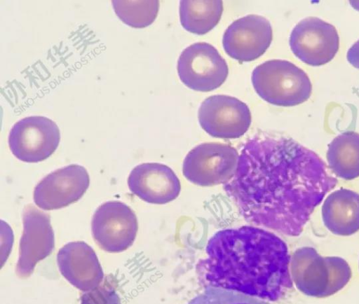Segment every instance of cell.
I'll list each match as a JSON object with an SVG mask.
<instances>
[{
	"label": "cell",
	"instance_id": "cell-10",
	"mask_svg": "<svg viewBox=\"0 0 359 304\" xmlns=\"http://www.w3.org/2000/svg\"><path fill=\"white\" fill-rule=\"evenodd\" d=\"M198 118L208 134L221 139L238 138L251 124V113L247 104L225 95H212L203 100Z\"/></svg>",
	"mask_w": 359,
	"mask_h": 304
},
{
	"label": "cell",
	"instance_id": "cell-17",
	"mask_svg": "<svg viewBox=\"0 0 359 304\" xmlns=\"http://www.w3.org/2000/svg\"><path fill=\"white\" fill-rule=\"evenodd\" d=\"M327 161L330 171L345 180L359 177V133L348 131L329 144Z\"/></svg>",
	"mask_w": 359,
	"mask_h": 304
},
{
	"label": "cell",
	"instance_id": "cell-15",
	"mask_svg": "<svg viewBox=\"0 0 359 304\" xmlns=\"http://www.w3.org/2000/svg\"><path fill=\"white\" fill-rule=\"evenodd\" d=\"M58 268L62 276L82 291L100 286L104 272L93 249L83 241L64 245L57 255Z\"/></svg>",
	"mask_w": 359,
	"mask_h": 304
},
{
	"label": "cell",
	"instance_id": "cell-13",
	"mask_svg": "<svg viewBox=\"0 0 359 304\" xmlns=\"http://www.w3.org/2000/svg\"><path fill=\"white\" fill-rule=\"evenodd\" d=\"M272 27L259 15H248L233 22L226 29L222 45L226 53L240 62L262 55L271 43Z\"/></svg>",
	"mask_w": 359,
	"mask_h": 304
},
{
	"label": "cell",
	"instance_id": "cell-22",
	"mask_svg": "<svg viewBox=\"0 0 359 304\" xmlns=\"http://www.w3.org/2000/svg\"><path fill=\"white\" fill-rule=\"evenodd\" d=\"M346 58L352 66L359 69V40L348 49Z\"/></svg>",
	"mask_w": 359,
	"mask_h": 304
},
{
	"label": "cell",
	"instance_id": "cell-4",
	"mask_svg": "<svg viewBox=\"0 0 359 304\" xmlns=\"http://www.w3.org/2000/svg\"><path fill=\"white\" fill-rule=\"evenodd\" d=\"M251 80L257 95L277 106L300 104L309 99L312 92L308 75L283 60H271L258 65L252 71Z\"/></svg>",
	"mask_w": 359,
	"mask_h": 304
},
{
	"label": "cell",
	"instance_id": "cell-18",
	"mask_svg": "<svg viewBox=\"0 0 359 304\" xmlns=\"http://www.w3.org/2000/svg\"><path fill=\"white\" fill-rule=\"evenodd\" d=\"M223 12V3L213 1H180V18L187 31L203 35L219 22Z\"/></svg>",
	"mask_w": 359,
	"mask_h": 304
},
{
	"label": "cell",
	"instance_id": "cell-14",
	"mask_svg": "<svg viewBox=\"0 0 359 304\" xmlns=\"http://www.w3.org/2000/svg\"><path fill=\"white\" fill-rule=\"evenodd\" d=\"M130 191L141 200L163 205L177 198L180 180L171 168L157 163H142L134 167L128 178Z\"/></svg>",
	"mask_w": 359,
	"mask_h": 304
},
{
	"label": "cell",
	"instance_id": "cell-1",
	"mask_svg": "<svg viewBox=\"0 0 359 304\" xmlns=\"http://www.w3.org/2000/svg\"><path fill=\"white\" fill-rule=\"evenodd\" d=\"M337 184L314 151L288 137L260 134L243 145L224 189L248 222L295 237Z\"/></svg>",
	"mask_w": 359,
	"mask_h": 304
},
{
	"label": "cell",
	"instance_id": "cell-6",
	"mask_svg": "<svg viewBox=\"0 0 359 304\" xmlns=\"http://www.w3.org/2000/svg\"><path fill=\"white\" fill-rule=\"evenodd\" d=\"M137 230L135 213L129 206L117 200L99 206L91 221L94 240L100 248L110 253L122 252L130 247Z\"/></svg>",
	"mask_w": 359,
	"mask_h": 304
},
{
	"label": "cell",
	"instance_id": "cell-5",
	"mask_svg": "<svg viewBox=\"0 0 359 304\" xmlns=\"http://www.w3.org/2000/svg\"><path fill=\"white\" fill-rule=\"evenodd\" d=\"M238 159V151L229 144L203 143L187 153L182 172L188 181L198 186L225 184L234 176Z\"/></svg>",
	"mask_w": 359,
	"mask_h": 304
},
{
	"label": "cell",
	"instance_id": "cell-20",
	"mask_svg": "<svg viewBox=\"0 0 359 304\" xmlns=\"http://www.w3.org/2000/svg\"><path fill=\"white\" fill-rule=\"evenodd\" d=\"M187 304H269L267 301L233 291L206 286Z\"/></svg>",
	"mask_w": 359,
	"mask_h": 304
},
{
	"label": "cell",
	"instance_id": "cell-21",
	"mask_svg": "<svg viewBox=\"0 0 359 304\" xmlns=\"http://www.w3.org/2000/svg\"><path fill=\"white\" fill-rule=\"evenodd\" d=\"M81 304H121L116 291L105 285L87 291L81 297Z\"/></svg>",
	"mask_w": 359,
	"mask_h": 304
},
{
	"label": "cell",
	"instance_id": "cell-3",
	"mask_svg": "<svg viewBox=\"0 0 359 304\" xmlns=\"http://www.w3.org/2000/svg\"><path fill=\"white\" fill-rule=\"evenodd\" d=\"M290 272L306 296L323 298L341 290L352 275L348 263L339 256H322L311 247L297 249L290 258Z\"/></svg>",
	"mask_w": 359,
	"mask_h": 304
},
{
	"label": "cell",
	"instance_id": "cell-9",
	"mask_svg": "<svg viewBox=\"0 0 359 304\" xmlns=\"http://www.w3.org/2000/svg\"><path fill=\"white\" fill-rule=\"evenodd\" d=\"M291 50L301 61L311 66L330 62L339 47L336 28L316 17H308L293 28L289 40Z\"/></svg>",
	"mask_w": 359,
	"mask_h": 304
},
{
	"label": "cell",
	"instance_id": "cell-8",
	"mask_svg": "<svg viewBox=\"0 0 359 304\" xmlns=\"http://www.w3.org/2000/svg\"><path fill=\"white\" fill-rule=\"evenodd\" d=\"M60 132L57 124L45 116L25 117L14 124L8 135V146L20 160L38 163L57 149Z\"/></svg>",
	"mask_w": 359,
	"mask_h": 304
},
{
	"label": "cell",
	"instance_id": "cell-12",
	"mask_svg": "<svg viewBox=\"0 0 359 304\" xmlns=\"http://www.w3.org/2000/svg\"><path fill=\"white\" fill-rule=\"evenodd\" d=\"M89 184L86 169L79 165H70L44 177L34 188V201L43 210L65 207L78 201Z\"/></svg>",
	"mask_w": 359,
	"mask_h": 304
},
{
	"label": "cell",
	"instance_id": "cell-16",
	"mask_svg": "<svg viewBox=\"0 0 359 304\" xmlns=\"http://www.w3.org/2000/svg\"><path fill=\"white\" fill-rule=\"evenodd\" d=\"M325 226L332 233L349 236L359 230V193L340 188L330 193L321 208Z\"/></svg>",
	"mask_w": 359,
	"mask_h": 304
},
{
	"label": "cell",
	"instance_id": "cell-11",
	"mask_svg": "<svg viewBox=\"0 0 359 304\" xmlns=\"http://www.w3.org/2000/svg\"><path fill=\"white\" fill-rule=\"evenodd\" d=\"M23 232L20 240L17 275L29 277L36 264L48 256L55 247V235L50 216L32 204L27 205L22 215Z\"/></svg>",
	"mask_w": 359,
	"mask_h": 304
},
{
	"label": "cell",
	"instance_id": "cell-2",
	"mask_svg": "<svg viewBox=\"0 0 359 304\" xmlns=\"http://www.w3.org/2000/svg\"><path fill=\"white\" fill-rule=\"evenodd\" d=\"M290 256L285 242L253 226L217 231L205 256L196 265L206 286L233 291L265 301L281 298L292 287Z\"/></svg>",
	"mask_w": 359,
	"mask_h": 304
},
{
	"label": "cell",
	"instance_id": "cell-7",
	"mask_svg": "<svg viewBox=\"0 0 359 304\" xmlns=\"http://www.w3.org/2000/svg\"><path fill=\"white\" fill-rule=\"evenodd\" d=\"M177 73L188 88L209 92L226 81L229 69L218 50L208 43H195L186 48L177 61Z\"/></svg>",
	"mask_w": 359,
	"mask_h": 304
},
{
	"label": "cell",
	"instance_id": "cell-23",
	"mask_svg": "<svg viewBox=\"0 0 359 304\" xmlns=\"http://www.w3.org/2000/svg\"><path fill=\"white\" fill-rule=\"evenodd\" d=\"M359 264V263H358Z\"/></svg>",
	"mask_w": 359,
	"mask_h": 304
},
{
	"label": "cell",
	"instance_id": "cell-19",
	"mask_svg": "<svg viewBox=\"0 0 359 304\" xmlns=\"http://www.w3.org/2000/svg\"><path fill=\"white\" fill-rule=\"evenodd\" d=\"M111 2L120 20L136 28L151 25L157 17L159 9V1L156 0H113Z\"/></svg>",
	"mask_w": 359,
	"mask_h": 304
}]
</instances>
